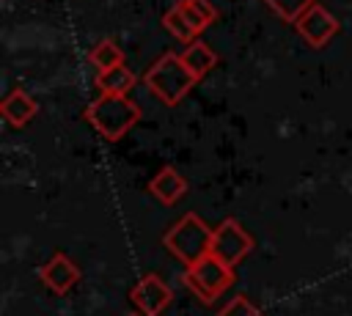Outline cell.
I'll return each mask as SVG.
<instances>
[{"mask_svg":"<svg viewBox=\"0 0 352 316\" xmlns=\"http://www.w3.org/2000/svg\"><path fill=\"white\" fill-rule=\"evenodd\" d=\"M297 33L311 44V47H324L336 33H338V19L319 3H314L311 8H305L297 19H294Z\"/></svg>","mask_w":352,"mask_h":316,"instance_id":"6","label":"cell"},{"mask_svg":"<svg viewBox=\"0 0 352 316\" xmlns=\"http://www.w3.org/2000/svg\"><path fill=\"white\" fill-rule=\"evenodd\" d=\"M0 113H3V118H6L11 126H25V124L38 113V104H36V99H33L28 91L14 88V91L0 102Z\"/></svg>","mask_w":352,"mask_h":316,"instance_id":"9","label":"cell"},{"mask_svg":"<svg viewBox=\"0 0 352 316\" xmlns=\"http://www.w3.org/2000/svg\"><path fill=\"white\" fill-rule=\"evenodd\" d=\"M212 234H214V228H209L198 214L190 212L176 225L168 228V234L162 236V245L184 267H195L201 258H206L212 253Z\"/></svg>","mask_w":352,"mask_h":316,"instance_id":"2","label":"cell"},{"mask_svg":"<svg viewBox=\"0 0 352 316\" xmlns=\"http://www.w3.org/2000/svg\"><path fill=\"white\" fill-rule=\"evenodd\" d=\"M253 236L242 228V223L239 220H234V217H226L217 228H214V234H212V256L214 258H220L226 267H236L250 250H253Z\"/></svg>","mask_w":352,"mask_h":316,"instance_id":"5","label":"cell"},{"mask_svg":"<svg viewBox=\"0 0 352 316\" xmlns=\"http://www.w3.org/2000/svg\"><path fill=\"white\" fill-rule=\"evenodd\" d=\"M129 300L143 311V316H160V313L170 305L173 294H170V289L162 283L160 275H143V278L132 286Z\"/></svg>","mask_w":352,"mask_h":316,"instance_id":"7","label":"cell"},{"mask_svg":"<svg viewBox=\"0 0 352 316\" xmlns=\"http://www.w3.org/2000/svg\"><path fill=\"white\" fill-rule=\"evenodd\" d=\"M88 58H91V63H94L99 71H107V69H116V66L124 63L121 47H118L116 41H110V38H102V41L88 52Z\"/></svg>","mask_w":352,"mask_h":316,"instance_id":"14","label":"cell"},{"mask_svg":"<svg viewBox=\"0 0 352 316\" xmlns=\"http://www.w3.org/2000/svg\"><path fill=\"white\" fill-rule=\"evenodd\" d=\"M184 283L190 286L192 294H198V300L204 302H214L231 283H234V269L226 267L220 258H214L212 253L206 258H201L195 267L184 269Z\"/></svg>","mask_w":352,"mask_h":316,"instance_id":"4","label":"cell"},{"mask_svg":"<svg viewBox=\"0 0 352 316\" xmlns=\"http://www.w3.org/2000/svg\"><path fill=\"white\" fill-rule=\"evenodd\" d=\"M129 316H140V313H129Z\"/></svg>","mask_w":352,"mask_h":316,"instance_id":"18","label":"cell"},{"mask_svg":"<svg viewBox=\"0 0 352 316\" xmlns=\"http://www.w3.org/2000/svg\"><path fill=\"white\" fill-rule=\"evenodd\" d=\"M38 278L55 291V294H66L77 286L80 280V267L66 256V253H52V258L38 269Z\"/></svg>","mask_w":352,"mask_h":316,"instance_id":"8","label":"cell"},{"mask_svg":"<svg viewBox=\"0 0 352 316\" xmlns=\"http://www.w3.org/2000/svg\"><path fill=\"white\" fill-rule=\"evenodd\" d=\"M96 85L102 93H118V96H126V91L135 85V74L126 63L116 66V69H107V71H99L96 77Z\"/></svg>","mask_w":352,"mask_h":316,"instance_id":"13","label":"cell"},{"mask_svg":"<svg viewBox=\"0 0 352 316\" xmlns=\"http://www.w3.org/2000/svg\"><path fill=\"white\" fill-rule=\"evenodd\" d=\"M280 19H286V22H294L305 8H311L316 0H264Z\"/></svg>","mask_w":352,"mask_h":316,"instance_id":"16","label":"cell"},{"mask_svg":"<svg viewBox=\"0 0 352 316\" xmlns=\"http://www.w3.org/2000/svg\"><path fill=\"white\" fill-rule=\"evenodd\" d=\"M176 8L182 11V16L190 22V27L195 33H204L206 25H212L214 16H217V11H214V5L209 0H179Z\"/></svg>","mask_w":352,"mask_h":316,"instance_id":"12","label":"cell"},{"mask_svg":"<svg viewBox=\"0 0 352 316\" xmlns=\"http://www.w3.org/2000/svg\"><path fill=\"white\" fill-rule=\"evenodd\" d=\"M148 190L162 201V203H176L184 198L187 192V181L182 173H176V168H160V173H154V179L148 181Z\"/></svg>","mask_w":352,"mask_h":316,"instance_id":"10","label":"cell"},{"mask_svg":"<svg viewBox=\"0 0 352 316\" xmlns=\"http://www.w3.org/2000/svg\"><path fill=\"white\" fill-rule=\"evenodd\" d=\"M217 316H264V313H261L245 294H239V297H234Z\"/></svg>","mask_w":352,"mask_h":316,"instance_id":"17","label":"cell"},{"mask_svg":"<svg viewBox=\"0 0 352 316\" xmlns=\"http://www.w3.org/2000/svg\"><path fill=\"white\" fill-rule=\"evenodd\" d=\"M146 85L148 91L162 102V104H176L187 96V91L198 82L192 77V71L184 66L182 55L176 52H165L148 71H146Z\"/></svg>","mask_w":352,"mask_h":316,"instance_id":"3","label":"cell"},{"mask_svg":"<svg viewBox=\"0 0 352 316\" xmlns=\"http://www.w3.org/2000/svg\"><path fill=\"white\" fill-rule=\"evenodd\" d=\"M162 25H165V30H168L170 36H176V38H179V41H184V44L198 41V38H195L198 33L190 27V22L182 16V11H179L176 5H173V8H170L165 16H162Z\"/></svg>","mask_w":352,"mask_h":316,"instance_id":"15","label":"cell"},{"mask_svg":"<svg viewBox=\"0 0 352 316\" xmlns=\"http://www.w3.org/2000/svg\"><path fill=\"white\" fill-rule=\"evenodd\" d=\"M179 55H182L184 66L192 71V77H195V80L206 77V74L214 69V63H217L214 49H212L209 44H204L201 38H198V41H192V44H187V47H184V52H179Z\"/></svg>","mask_w":352,"mask_h":316,"instance_id":"11","label":"cell"},{"mask_svg":"<svg viewBox=\"0 0 352 316\" xmlns=\"http://www.w3.org/2000/svg\"><path fill=\"white\" fill-rule=\"evenodd\" d=\"M140 115H143L140 104L132 102L129 96H118V93H102L96 102H91L85 107L88 124H94V129L99 135H104L107 140L124 137L140 121Z\"/></svg>","mask_w":352,"mask_h":316,"instance_id":"1","label":"cell"}]
</instances>
